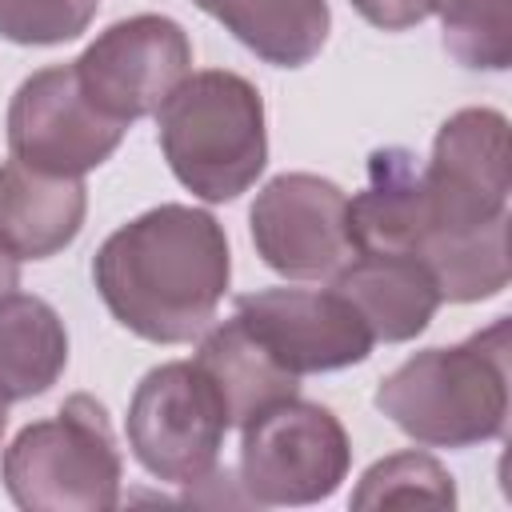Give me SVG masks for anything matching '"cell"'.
<instances>
[{"instance_id":"obj_1","label":"cell","mask_w":512,"mask_h":512,"mask_svg":"<svg viewBox=\"0 0 512 512\" xmlns=\"http://www.w3.org/2000/svg\"><path fill=\"white\" fill-rule=\"evenodd\" d=\"M232 276L228 236L216 216L188 204H160L116 228L96 260L92 284L104 308L152 344L196 340Z\"/></svg>"},{"instance_id":"obj_2","label":"cell","mask_w":512,"mask_h":512,"mask_svg":"<svg viewBox=\"0 0 512 512\" xmlns=\"http://www.w3.org/2000/svg\"><path fill=\"white\" fill-rule=\"evenodd\" d=\"M376 408L416 444L472 448L508 424V316L452 348H424L388 372Z\"/></svg>"},{"instance_id":"obj_3","label":"cell","mask_w":512,"mask_h":512,"mask_svg":"<svg viewBox=\"0 0 512 512\" xmlns=\"http://www.w3.org/2000/svg\"><path fill=\"white\" fill-rule=\"evenodd\" d=\"M156 140L172 176L192 196L208 204L236 200L268 164L264 100L240 72H192L160 104Z\"/></svg>"},{"instance_id":"obj_4","label":"cell","mask_w":512,"mask_h":512,"mask_svg":"<svg viewBox=\"0 0 512 512\" xmlns=\"http://www.w3.org/2000/svg\"><path fill=\"white\" fill-rule=\"evenodd\" d=\"M4 492L28 512H108L120 500V448L96 396L76 392L56 416L20 428L0 460Z\"/></svg>"},{"instance_id":"obj_5","label":"cell","mask_w":512,"mask_h":512,"mask_svg":"<svg viewBox=\"0 0 512 512\" xmlns=\"http://www.w3.org/2000/svg\"><path fill=\"white\" fill-rule=\"evenodd\" d=\"M344 424L312 400H280L244 424L240 484L256 504H316L348 476Z\"/></svg>"},{"instance_id":"obj_6","label":"cell","mask_w":512,"mask_h":512,"mask_svg":"<svg viewBox=\"0 0 512 512\" xmlns=\"http://www.w3.org/2000/svg\"><path fill=\"white\" fill-rule=\"evenodd\" d=\"M128 448L164 484H200L228 432V416L192 360H172L136 384L128 400Z\"/></svg>"},{"instance_id":"obj_7","label":"cell","mask_w":512,"mask_h":512,"mask_svg":"<svg viewBox=\"0 0 512 512\" xmlns=\"http://www.w3.org/2000/svg\"><path fill=\"white\" fill-rule=\"evenodd\" d=\"M420 184L432 212L428 236L472 232L508 216L512 144H508L504 112L496 108L452 112L432 140V160L420 168Z\"/></svg>"},{"instance_id":"obj_8","label":"cell","mask_w":512,"mask_h":512,"mask_svg":"<svg viewBox=\"0 0 512 512\" xmlns=\"http://www.w3.org/2000/svg\"><path fill=\"white\" fill-rule=\"evenodd\" d=\"M80 92L112 120L132 124L160 112V104L192 76L188 32L156 12L116 20L76 60Z\"/></svg>"},{"instance_id":"obj_9","label":"cell","mask_w":512,"mask_h":512,"mask_svg":"<svg viewBox=\"0 0 512 512\" xmlns=\"http://www.w3.org/2000/svg\"><path fill=\"white\" fill-rule=\"evenodd\" d=\"M128 124L104 116L76 80L72 64L32 72L8 104L12 160L48 176H84L124 140Z\"/></svg>"},{"instance_id":"obj_10","label":"cell","mask_w":512,"mask_h":512,"mask_svg":"<svg viewBox=\"0 0 512 512\" xmlns=\"http://www.w3.org/2000/svg\"><path fill=\"white\" fill-rule=\"evenodd\" d=\"M248 220L256 256L288 280L336 276L356 256L348 232V196L324 176H272L260 188Z\"/></svg>"},{"instance_id":"obj_11","label":"cell","mask_w":512,"mask_h":512,"mask_svg":"<svg viewBox=\"0 0 512 512\" xmlns=\"http://www.w3.org/2000/svg\"><path fill=\"white\" fill-rule=\"evenodd\" d=\"M236 320L292 376L336 372L368 360L372 332L340 292L264 288L236 296Z\"/></svg>"},{"instance_id":"obj_12","label":"cell","mask_w":512,"mask_h":512,"mask_svg":"<svg viewBox=\"0 0 512 512\" xmlns=\"http://www.w3.org/2000/svg\"><path fill=\"white\" fill-rule=\"evenodd\" d=\"M332 292H340L360 312L372 340L384 344L420 336L440 308L432 272L416 256L400 252H356L332 276Z\"/></svg>"},{"instance_id":"obj_13","label":"cell","mask_w":512,"mask_h":512,"mask_svg":"<svg viewBox=\"0 0 512 512\" xmlns=\"http://www.w3.org/2000/svg\"><path fill=\"white\" fill-rule=\"evenodd\" d=\"M88 188L80 176H48L20 160L0 164V248L16 260L64 252L84 224Z\"/></svg>"},{"instance_id":"obj_14","label":"cell","mask_w":512,"mask_h":512,"mask_svg":"<svg viewBox=\"0 0 512 512\" xmlns=\"http://www.w3.org/2000/svg\"><path fill=\"white\" fill-rule=\"evenodd\" d=\"M348 232L356 252H420L432 232V212L412 152L380 148L368 156V188L348 200Z\"/></svg>"},{"instance_id":"obj_15","label":"cell","mask_w":512,"mask_h":512,"mask_svg":"<svg viewBox=\"0 0 512 512\" xmlns=\"http://www.w3.org/2000/svg\"><path fill=\"white\" fill-rule=\"evenodd\" d=\"M200 368V376L212 384L224 416H228V428L232 424H248L256 420L260 412H268L272 404L280 400H292L296 388H300V376H292L288 368H280L264 344L232 316L224 324H216L204 340H200V352L192 360Z\"/></svg>"},{"instance_id":"obj_16","label":"cell","mask_w":512,"mask_h":512,"mask_svg":"<svg viewBox=\"0 0 512 512\" xmlns=\"http://www.w3.org/2000/svg\"><path fill=\"white\" fill-rule=\"evenodd\" d=\"M248 52L276 68H304L328 40V0H192Z\"/></svg>"},{"instance_id":"obj_17","label":"cell","mask_w":512,"mask_h":512,"mask_svg":"<svg viewBox=\"0 0 512 512\" xmlns=\"http://www.w3.org/2000/svg\"><path fill=\"white\" fill-rule=\"evenodd\" d=\"M68 368V332L56 308L28 292L0 300V396H44Z\"/></svg>"},{"instance_id":"obj_18","label":"cell","mask_w":512,"mask_h":512,"mask_svg":"<svg viewBox=\"0 0 512 512\" xmlns=\"http://www.w3.org/2000/svg\"><path fill=\"white\" fill-rule=\"evenodd\" d=\"M416 260L432 272L440 300L472 304L508 288V216L472 228L428 236Z\"/></svg>"},{"instance_id":"obj_19","label":"cell","mask_w":512,"mask_h":512,"mask_svg":"<svg viewBox=\"0 0 512 512\" xmlns=\"http://www.w3.org/2000/svg\"><path fill=\"white\" fill-rule=\"evenodd\" d=\"M352 508H456V484L436 456L396 452L360 476Z\"/></svg>"},{"instance_id":"obj_20","label":"cell","mask_w":512,"mask_h":512,"mask_svg":"<svg viewBox=\"0 0 512 512\" xmlns=\"http://www.w3.org/2000/svg\"><path fill=\"white\" fill-rule=\"evenodd\" d=\"M444 24V48L464 68L504 72L512 64V0H424Z\"/></svg>"},{"instance_id":"obj_21","label":"cell","mask_w":512,"mask_h":512,"mask_svg":"<svg viewBox=\"0 0 512 512\" xmlns=\"http://www.w3.org/2000/svg\"><path fill=\"white\" fill-rule=\"evenodd\" d=\"M100 0H0V36L12 44H64L76 40Z\"/></svg>"},{"instance_id":"obj_22","label":"cell","mask_w":512,"mask_h":512,"mask_svg":"<svg viewBox=\"0 0 512 512\" xmlns=\"http://www.w3.org/2000/svg\"><path fill=\"white\" fill-rule=\"evenodd\" d=\"M352 8L384 32H404V28H416L420 20L432 16L424 0H352Z\"/></svg>"},{"instance_id":"obj_23","label":"cell","mask_w":512,"mask_h":512,"mask_svg":"<svg viewBox=\"0 0 512 512\" xmlns=\"http://www.w3.org/2000/svg\"><path fill=\"white\" fill-rule=\"evenodd\" d=\"M16 284H20V260L0 248V300H4L8 292H16Z\"/></svg>"},{"instance_id":"obj_24","label":"cell","mask_w":512,"mask_h":512,"mask_svg":"<svg viewBox=\"0 0 512 512\" xmlns=\"http://www.w3.org/2000/svg\"><path fill=\"white\" fill-rule=\"evenodd\" d=\"M4 424H8V400L0 396V436H4Z\"/></svg>"}]
</instances>
